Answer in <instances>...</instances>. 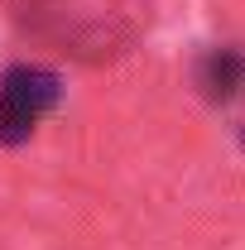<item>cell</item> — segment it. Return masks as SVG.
I'll return each mask as SVG.
<instances>
[{
    "instance_id": "6da1fadb",
    "label": "cell",
    "mask_w": 245,
    "mask_h": 250,
    "mask_svg": "<svg viewBox=\"0 0 245 250\" xmlns=\"http://www.w3.org/2000/svg\"><path fill=\"white\" fill-rule=\"evenodd\" d=\"M58 77L48 67H10L0 77V145H24L34 125L58 106Z\"/></svg>"
},
{
    "instance_id": "7a4b0ae2",
    "label": "cell",
    "mask_w": 245,
    "mask_h": 250,
    "mask_svg": "<svg viewBox=\"0 0 245 250\" xmlns=\"http://www.w3.org/2000/svg\"><path fill=\"white\" fill-rule=\"evenodd\" d=\"M241 82H245V58L236 48L207 53V62H202V87H207L212 101H231V96L241 92Z\"/></svg>"
}]
</instances>
